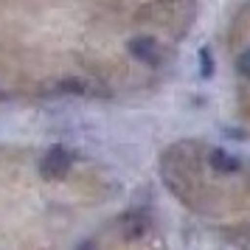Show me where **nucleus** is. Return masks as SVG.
<instances>
[{
  "instance_id": "1",
  "label": "nucleus",
  "mask_w": 250,
  "mask_h": 250,
  "mask_svg": "<svg viewBox=\"0 0 250 250\" xmlns=\"http://www.w3.org/2000/svg\"><path fill=\"white\" fill-rule=\"evenodd\" d=\"M73 166V155L65 146H51L40 160V174L45 180H62Z\"/></svg>"
},
{
  "instance_id": "2",
  "label": "nucleus",
  "mask_w": 250,
  "mask_h": 250,
  "mask_svg": "<svg viewBox=\"0 0 250 250\" xmlns=\"http://www.w3.org/2000/svg\"><path fill=\"white\" fill-rule=\"evenodd\" d=\"M129 54L138 59V62H144V65H158L160 62V42L155 37H132L129 42Z\"/></svg>"
},
{
  "instance_id": "3",
  "label": "nucleus",
  "mask_w": 250,
  "mask_h": 250,
  "mask_svg": "<svg viewBox=\"0 0 250 250\" xmlns=\"http://www.w3.org/2000/svg\"><path fill=\"white\" fill-rule=\"evenodd\" d=\"M118 228H121V236L124 239H141L144 233H146V216L144 214H138V211H132V214H126L121 216V222H118Z\"/></svg>"
},
{
  "instance_id": "4",
  "label": "nucleus",
  "mask_w": 250,
  "mask_h": 250,
  "mask_svg": "<svg viewBox=\"0 0 250 250\" xmlns=\"http://www.w3.org/2000/svg\"><path fill=\"white\" fill-rule=\"evenodd\" d=\"M208 163H211V169L219 171V174H233V171H239V166H242L236 155H230L225 149H214V152L208 155Z\"/></svg>"
},
{
  "instance_id": "5",
  "label": "nucleus",
  "mask_w": 250,
  "mask_h": 250,
  "mask_svg": "<svg viewBox=\"0 0 250 250\" xmlns=\"http://www.w3.org/2000/svg\"><path fill=\"white\" fill-rule=\"evenodd\" d=\"M236 70L242 73V76H245V79H250V48L239 54V59H236Z\"/></svg>"
},
{
  "instance_id": "6",
  "label": "nucleus",
  "mask_w": 250,
  "mask_h": 250,
  "mask_svg": "<svg viewBox=\"0 0 250 250\" xmlns=\"http://www.w3.org/2000/svg\"><path fill=\"white\" fill-rule=\"evenodd\" d=\"M200 59H203V68H200V73H203V76H211V73H214V59H211V51H208V48H203V51H200Z\"/></svg>"
}]
</instances>
